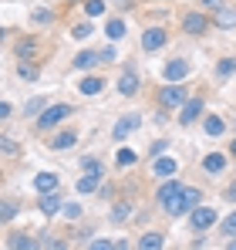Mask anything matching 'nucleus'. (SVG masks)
<instances>
[{"mask_svg": "<svg viewBox=\"0 0 236 250\" xmlns=\"http://www.w3.org/2000/svg\"><path fill=\"white\" fill-rule=\"evenodd\" d=\"M202 207V189L199 186H182V193L172 200V203H165V213L169 216H189V213H196Z\"/></svg>", "mask_w": 236, "mask_h": 250, "instance_id": "f257e3e1", "label": "nucleus"}, {"mask_svg": "<svg viewBox=\"0 0 236 250\" xmlns=\"http://www.w3.org/2000/svg\"><path fill=\"white\" fill-rule=\"evenodd\" d=\"M14 54H17L20 64H38L40 58L47 54V44L40 41L38 34H20V38L14 41Z\"/></svg>", "mask_w": 236, "mask_h": 250, "instance_id": "f03ea898", "label": "nucleus"}, {"mask_svg": "<svg viewBox=\"0 0 236 250\" xmlns=\"http://www.w3.org/2000/svg\"><path fill=\"white\" fill-rule=\"evenodd\" d=\"M189 98H193V95H189L186 84H165V88H158L156 105L162 108V112H172V108H182Z\"/></svg>", "mask_w": 236, "mask_h": 250, "instance_id": "7ed1b4c3", "label": "nucleus"}, {"mask_svg": "<svg viewBox=\"0 0 236 250\" xmlns=\"http://www.w3.org/2000/svg\"><path fill=\"white\" fill-rule=\"evenodd\" d=\"M179 24H182V31H186L189 38H202V34L213 27V17H209V14H202V10H186Z\"/></svg>", "mask_w": 236, "mask_h": 250, "instance_id": "20e7f679", "label": "nucleus"}, {"mask_svg": "<svg viewBox=\"0 0 236 250\" xmlns=\"http://www.w3.org/2000/svg\"><path fill=\"white\" fill-rule=\"evenodd\" d=\"M75 115V108L71 105H64V102H58V105H47V112L38 119V128L40 132H51L54 125H61V122H68Z\"/></svg>", "mask_w": 236, "mask_h": 250, "instance_id": "39448f33", "label": "nucleus"}, {"mask_svg": "<svg viewBox=\"0 0 236 250\" xmlns=\"http://www.w3.org/2000/svg\"><path fill=\"white\" fill-rule=\"evenodd\" d=\"M189 71H193V64H189L186 58H172V61H165L162 78H165V84H182L189 78Z\"/></svg>", "mask_w": 236, "mask_h": 250, "instance_id": "423d86ee", "label": "nucleus"}, {"mask_svg": "<svg viewBox=\"0 0 236 250\" xmlns=\"http://www.w3.org/2000/svg\"><path fill=\"white\" fill-rule=\"evenodd\" d=\"M165 44H169V31H165V27H145V31H142V51H145V54H156Z\"/></svg>", "mask_w": 236, "mask_h": 250, "instance_id": "0eeeda50", "label": "nucleus"}, {"mask_svg": "<svg viewBox=\"0 0 236 250\" xmlns=\"http://www.w3.org/2000/svg\"><path fill=\"white\" fill-rule=\"evenodd\" d=\"M202 112H206V98L202 95H193L182 108H179V125H193L202 119Z\"/></svg>", "mask_w": 236, "mask_h": 250, "instance_id": "6e6552de", "label": "nucleus"}, {"mask_svg": "<svg viewBox=\"0 0 236 250\" xmlns=\"http://www.w3.org/2000/svg\"><path fill=\"white\" fill-rule=\"evenodd\" d=\"M219 216H216V209L213 207H199L196 213H189V227L196 230V233H206V230H213V223H216Z\"/></svg>", "mask_w": 236, "mask_h": 250, "instance_id": "1a4fd4ad", "label": "nucleus"}, {"mask_svg": "<svg viewBox=\"0 0 236 250\" xmlns=\"http://www.w3.org/2000/svg\"><path fill=\"white\" fill-rule=\"evenodd\" d=\"M138 125H142V115H135V112L121 115V119L115 122V128H112V139H115V142H125V139H128V135H132Z\"/></svg>", "mask_w": 236, "mask_h": 250, "instance_id": "9d476101", "label": "nucleus"}, {"mask_svg": "<svg viewBox=\"0 0 236 250\" xmlns=\"http://www.w3.org/2000/svg\"><path fill=\"white\" fill-rule=\"evenodd\" d=\"M213 17V27H219V31H236V7L233 3H223L216 14H209Z\"/></svg>", "mask_w": 236, "mask_h": 250, "instance_id": "9b49d317", "label": "nucleus"}, {"mask_svg": "<svg viewBox=\"0 0 236 250\" xmlns=\"http://www.w3.org/2000/svg\"><path fill=\"white\" fill-rule=\"evenodd\" d=\"M7 250H40V244L31 237V233L10 230V233H7Z\"/></svg>", "mask_w": 236, "mask_h": 250, "instance_id": "f8f14e48", "label": "nucleus"}, {"mask_svg": "<svg viewBox=\"0 0 236 250\" xmlns=\"http://www.w3.org/2000/svg\"><path fill=\"white\" fill-rule=\"evenodd\" d=\"M75 142H78V128H64V132H54L47 146H51L54 152H64V149H71Z\"/></svg>", "mask_w": 236, "mask_h": 250, "instance_id": "ddd939ff", "label": "nucleus"}, {"mask_svg": "<svg viewBox=\"0 0 236 250\" xmlns=\"http://www.w3.org/2000/svg\"><path fill=\"white\" fill-rule=\"evenodd\" d=\"M98 64H105L101 61V51H78L75 54V68L78 71H95Z\"/></svg>", "mask_w": 236, "mask_h": 250, "instance_id": "4468645a", "label": "nucleus"}, {"mask_svg": "<svg viewBox=\"0 0 236 250\" xmlns=\"http://www.w3.org/2000/svg\"><path fill=\"white\" fill-rule=\"evenodd\" d=\"M162 247H165V233H162V230H149V233H142L138 244H135V250H162Z\"/></svg>", "mask_w": 236, "mask_h": 250, "instance_id": "2eb2a0df", "label": "nucleus"}, {"mask_svg": "<svg viewBox=\"0 0 236 250\" xmlns=\"http://www.w3.org/2000/svg\"><path fill=\"white\" fill-rule=\"evenodd\" d=\"M179 193H182V183H179V179H169V183H162V186L156 189V200L165 207V203H172Z\"/></svg>", "mask_w": 236, "mask_h": 250, "instance_id": "dca6fc26", "label": "nucleus"}, {"mask_svg": "<svg viewBox=\"0 0 236 250\" xmlns=\"http://www.w3.org/2000/svg\"><path fill=\"white\" fill-rule=\"evenodd\" d=\"M38 207L44 216H54V213H61L64 209V203H61V193H44V196H38Z\"/></svg>", "mask_w": 236, "mask_h": 250, "instance_id": "f3484780", "label": "nucleus"}, {"mask_svg": "<svg viewBox=\"0 0 236 250\" xmlns=\"http://www.w3.org/2000/svg\"><path fill=\"white\" fill-rule=\"evenodd\" d=\"M34 189H38L40 196L44 193H58V172H38L34 176Z\"/></svg>", "mask_w": 236, "mask_h": 250, "instance_id": "a211bd4d", "label": "nucleus"}, {"mask_svg": "<svg viewBox=\"0 0 236 250\" xmlns=\"http://www.w3.org/2000/svg\"><path fill=\"white\" fill-rule=\"evenodd\" d=\"M138 75L135 71H125L121 78H118V95H125V98H132V95H138Z\"/></svg>", "mask_w": 236, "mask_h": 250, "instance_id": "6ab92c4d", "label": "nucleus"}, {"mask_svg": "<svg viewBox=\"0 0 236 250\" xmlns=\"http://www.w3.org/2000/svg\"><path fill=\"white\" fill-rule=\"evenodd\" d=\"M101 88H105V78H101V75H88V78H81V82H78V91L84 95V98L98 95Z\"/></svg>", "mask_w": 236, "mask_h": 250, "instance_id": "aec40b11", "label": "nucleus"}, {"mask_svg": "<svg viewBox=\"0 0 236 250\" xmlns=\"http://www.w3.org/2000/svg\"><path fill=\"white\" fill-rule=\"evenodd\" d=\"M47 105H51V102H47V98H44V95H38V98H31V102H27V105H24V115H27V119H34V122H38L40 115H44V112H47Z\"/></svg>", "mask_w": 236, "mask_h": 250, "instance_id": "412c9836", "label": "nucleus"}, {"mask_svg": "<svg viewBox=\"0 0 236 250\" xmlns=\"http://www.w3.org/2000/svg\"><path fill=\"white\" fill-rule=\"evenodd\" d=\"M202 169H206L209 176H219V172L226 169V156H223V152H209V156L202 159Z\"/></svg>", "mask_w": 236, "mask_h": 250, "instance_id": "4be33fe9", "label": "nucleus"}, {"mask_svg": "<svg viewBox=\"0 0 236 250\" xmlns=\"http://www.w3.org/2000/svg\"><path fill=\"white\" fill-rule=\"evenodd\" d=\"M101 189V176H91V172H84L78 179V193L81 196H88V193H98Z\"/></svg>", "mask_w": 236, "mask_h": 250, "instance_id": "5701e85b", "label": "nucleus"}, {"mask_svg": "<svg viewBox=\"0 0 236 250\" xmlns=\"http://www.w3.org/2000/svg\"><path fill=\"white\" fill-rule=\"evenodd\" d=\"M31 24H34V27L54 24V10H51V7H34V10H31Z\"/></svg>", "mask_w": 236, "mask_h": 250, "instance_id": "b1692460", "label": "nucleus"}, {"mask_svg": "<svg viewBox=\"0 0 236 250\" xmlns=\"http://www.w3.org/2000/svg\"><path fill=\"white\" fill-rule=\"evenodd\" d=\"M105 34H108V41H121L125 38V21L121 17H108L105 21Z\"/></svg>", "mask_w": 236, "mask_h": 250, "instance_id": "393cba45", "label": "nucleus"}, {"mask_svg": "<svg viewBox=\"0 0 236 250\" xmlns=\"http://www.w3.org/2000/svg\"><path fill=\"white\" fill-rule=\"evenodd\" d=\"M176 169H179V163H176V159H156V163H152V172H156V176H162V179L176 176Z\"/></svg>", "mask_w": 236, "mask_h": 250, "instance_id": "a878e982", "label": "nucleus"}, {"mask_svg": "<svg viewBox=\"0 0 236 250\" xmlns=\"http://www.w3.org/2000/svg\"><path fill=\"white\" fill-rule=\"evenodd\" d=\"M233 75H236V58H219V64H216V78L226 82V78H233Z\"/></svg>", "mask_w": 236, "mask_h": 250, "instance_id": "bb28decb", "label": "nucleus"}, {"mask_svg": "<svg viewBox=\"0 0 236 250\" xmlns=\"http://www.w3.org/2000/svg\"><path fill=\"white\" fill-rule=\"evenodd\" d=\"M202 128H206V135H223V132H226V122H223L219 115H206V119H202Z\"/></svg>", "mask_w": 236, "mask_h": 250, "instance_id": "cd10ccee", "label": "nucleus"}, {"mask_svg": "<svg viewBox=\"0 0 236 250\" xmlns=\"http://www.w3.org/2000/svg\"><path fill=\"white\" fill-rule=\"evenodd\" d=\"M128 216H132V200H121L112 207V223H125Z\"/></svg>", "mask_w": 236, "mask_h": 250, "instance_id": "c85d7f7f", "label": "nucleus"}, {"mask_svg": "<svg viewBox=\"0 0 236 250\" xmlns=\"http://www.w3.org/2000/svg\"><path fill=\"white\" fill-rule=\"evenodd\" d=\"M81 169H84V172H91V176H105V166H101V159H98V156H84V159H81Z\"/></svg>", "mask_w": 236, "mask_h": 250, "instance_id": "c756f323", "label": "nucleus"}, {"mask_svg": "<svg viewBox=\"0 0 236 250\" xmlns=\"http://www.w3.org/2000/svg\"><path fill=\"white\" fill-rule=\"evenodd\" d=\"M17 209H20V203H17V200H3V207H0V220H3V223H14Z\"/></svg>", "mask_w": 236, "mask_h": 250, "instance_id": "7c9ffc66", "label": "nucleus"}, {"mask_svg": "<svg viewBox=\"0 0 236 250\" xmlns=\"http://www.w3.org/2000/svg\"><path fill=\"white\" fill-rule=\"evenodd\" d=\"M44 250H68V237H61V233H47V237H44Z\"/></svg>", "mask_w": 236, "mask_h": 250, "instance_id": "2f4dec72", "label": "nucleus"}, {"mask_svg": "<svg viewBox=\"0 0 236 250\" xmlns=\"http://www.w3.org/2000/svg\"><path fill=\"white\" fill-rule=\"evenodd\" d=\"M38 75H40L38 64H17V78H24V82H34Z\"/></svg>", "mask_w": 236, "mask_h": 250, "instance_id": "473e14b6", "label": "nucleus"}, {"mask_svg": "<svg viewBox=\"0 0 236 250\" xmlns=\"http://www.w3.org/2000/svg\"><path fill=\"white\" fill-rule=\"evenodd\" d=\"M84 14L88 17H101L105 14V0H84Z\"/></svg>", "mask_w": 236, "mask_h": 250, "instance_id": "72a5a7b5", "label": "nucleus"}, {"mask_svg": "<svg viewBox=\"0 0 236 250\" xmlns=\"http://www.w3.org/2000/svg\"><path fill=\"white\" fill-rule=\"evenodd\" d=\"M71 38H75V41H84V38H91V24H88V21L75 24V27H71Z\"/></svg>", "mask_w": 236, "mask_h": 250, "instance_id": "f704fd0d", "label": "nucleus"}, {"mask_svg": "<svg viewBox=\"0 0 236 250\" xmlns=\"http://www.w3.org/2000/svg\"><path fill=\"white\" fill-rule=\"evenodd\" d=\"M135 159H138V156H135L132 149H118V156H115L118 166H135Z\"/></svg>", "mask_w": 236, "mask_h": 250, "instance_id": "c9c22d12", "label": "nucleus"}, {"mask_svg": "<svg viewBox=\"0 0 236 250\" xmlns=\"http://www.w3.org/2000/svg\"><path fill=\"white\" fill-rule=\"evenodd\" d=\"M219 230H223L226 237H236V209L226 216V220H223V223H219Z\"/></svg>", "mask_w": 236, "mask_h": 250, "instance_id": "e433bc0d", "label": "nucleus"}, {"mask_svg": "<svg viewBox=\"0 0 236 250\" xmlns=\"http://www.w3.org/2000/svg\"><path fill=\"white\" fill-rule=\"evenodd\" d=\"M0 149H3V156H17V152H20V146H17L14 139H7V135L0 139Z\"/></svg>", "mask_w": 236, "mask_h": 250, "instance_id": "4c0bfd02", "label": "nucleus"}, {"mask_svg": "<svg viewBox=\"0 0 236 250\" xmlns=\"http://www.w3.org/2000/svg\"><path fill=\"white\" fill-rule=\"evenodd\" d=\"M61 213H64V220H81V207H78V203H68Z\"/></svg>", "mask_w": 236, "mask_h": 250, "instance_id": "58836bf2", "label": "nucleus"}, {"mask_svg": "<svg viewBox=\"0 0 236 250\" xmlns=\"http://www.w3.org/2000/svg\"><path fill=\"white\" fill-rule=\"evenodd\" d=\"M88 250H115V244H112V240H91Z\"/></svg>", "mask_w": 236, "mask_h": 250, "instance_id": "ea45409f", "label": "nucleus"}, {"mask_svg": "<svg viewBox=\"0 0 236 250\" xmlns=\"http://www.w3.org/2000/svg\"><path fill=\"white\" fill-rule=\"evenodd\" d=\"M199 3H202V7H206V10H213V14H216V10H219V7H223V3H226V0H199Z\"/></svg>", "mask_w": 236, "mask_h": 250, "instance_id": "a19ab883", "label": "nucleus"}, {"mask_svg": "<svg viewBox=\"0 0 236 250\" xmlns=\"http://www.w3.org/2000/svg\"><path fill=\"white\" fill-rule=\"evenodd\" d=\"M223 200H230V203H236V179L230 183V186H226V189H223Z\"/></svg>", "mask_w": 236, "mask_h": 250, "instance_id": "79ce46f5", "label": "nucleus"}, {"mask_svg": "<svg viewBox=\"0 0 236 250\" xmlns=\"http://www.w3.org/2000/svg\"><path fill=\"white\" fill-rule=\"evenodd\" d=\"M165 149H169V142H165V139H158L156 146H152V156H156V159H158V156H162Z\"/></svg>", "mask_w": 236, "mask_h": 250, "instance_id": "37998d69", "label": "nucleus"}, {"mask_svg": "<svg viewBox=\"0 0 236 250\" xmlns=\"http://www.w3.org/2000/svg\"><path fill=\"white\" fill-rule=\"evenodd\" d=\"M101 61L112 64V61H115V47H101Z\"/></svg>", "mask_w": 236, "mask_h": 250, "instance_id": "c03bdc74", "label": "nucleus"}, {"mask_svg": "<svg viewBox=\"0 0 236 250\" xmlns=\"http://www.w3.org/2000/svg\"><path fill=\"white\" fill-rule=\"evenodd\" d=\"M14 115V105L10 102H0V119H10Z\"/></svg>", "mask_w": 236, "mask_h": 250, "instance_id": "a18cd8bd", "label": "nucleus"}, {"mask_svg": "<svg viewBox=\"0 0 236 250\" xmlns=\"http://www.w3.org/2000/svg\"><path fill=\"white\" fill-rule=\"evenodd\" d=\"M115 250H132V247H128V240H118V244H115Z\"/></svg>", "mask_w": 236, "mask_h": 250, "instance_id": "49530a36", "label": "nucleus"}, {"mask_svg": "<svg viewBox=\"0 0 236 250\" xmlns=\"http://www.w3.org/2000/svg\"><path fill=\"white\" fill-rule=\"evenodd\" d=\"M230 156H233V159H236V139H233V142H230Z\"/></svg>", "mask_w": 236, "mask_h": 250, "instance_id": "de8ad7c7", "label": "nucleus"}, {"mask_svg": "<svg viewBox=\"0 0 236 250\" xmlns=\"http://www.w3.org/2000/svg\"><path fill=\"white\" fill-rule=\"evenodd\" d=\"M226 250H236V237H233V240H230V247H226Z\"/></svg>", "mask_w": 236, "mask_h": 250, "instance_id": "09e8293b", "label": "nucleus"}]
</instances>
